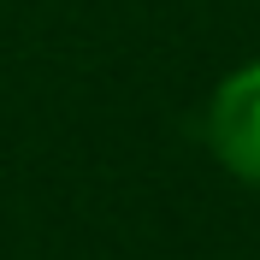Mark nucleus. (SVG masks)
Returning a JSON list of instances; mask_svg holds the SVG:
<instances>
[{
  "instance_id": "obj_1",
  "label": "nucleus",
  "mask_w": 260,
  "mask_h": 260,
  "mask_svg": "<svg viewBox=\"0 0 260 260\" xmlns=\"http://www.w3.org/2000/svg\"><path fill=\"white\" fill-rule=\"evenodd\" d=\"M207 148L231 178L260 189V59L237 65L207 101Z\"/></svg>"
}]
</instances>
